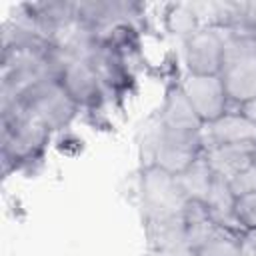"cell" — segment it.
<instances>
[{
  "mask_svg": "<svg viewBox=\"0 0 256 256\" xmlns=\"http://www.w3.org/2000/svg\"><path fill=\"white\" fill-rule=\"evenodd\" d=\"M206 150L204 132H176L162 126L158 114L142 130L138 144L140 168L158 166L174 176L184 172Z\"/></svg>",
  "mask_w": 256,
  "mask_h": 256,
  "instance_id": "1",
  "label": "cell"
},
{
  "mask_svg": "<svg viewBox=\"0 0 256 256\" xmlns=\"http://www.w3.org/2000/svg\"><path fill=\"white\" fill-rule=\"evenodd\" d=\"M52 132L26 116L16 104H2V168L4 174L42 160Z\"/></svg>",
  "mask_w": 256,
  "mask_h": 256,
  "instance_id": "2",
  "label": "cell"
},
{
  "mask_svg": "<svg viewBox=\"0 0 256 256\" xmlns=\"http://www.w3.org/2000/svg\"><path fill=\"white\" fill-rule=\"evenodd\" d=\"M226 50L220 72L232 108L256 98V34L234 28L224 32Z\"/></svg>",
  "mask_w": 256,
  "mask_h": 256,
  "instance_id": "3",
  "label": "cell"
},
{
  "mask_svg": "<svg viewBox=\"0 0 256 256\" xmlns=\"http://www.w3.org/2000/svg\"><path fill=\"white\" fill-rule=\"evenodd\" d=\"M2 104L20 106V110L26 116L40 122L52 134L60 132V130H66L74 122V118L80 114V108L68 96V92L58 82V78L42 80L36 86H32L26 94H22L18 100L2 102Z\"/></svg>",
  "mask_w": 256,
  "mask_h": 256,
  "instance_id": "4",
  "label": "cell"
},
{
  "mask_svg": "<svg viewBox=\"0 0 256 256\" xmlns=\"http://www.w3.org/2000/svg\"><path fill=\"white\" fill-rule=\"evenodd\" d=\"M140 202L144 218H164L178 216L184 212L188 198L184 196L178 176L158 168H140Z\"/></svg>",
  "mask_w": 256,
  "mask_h": 256,
  "instance_id": "5",
  "label": "cell"
},
{
  "mask_svg": "<svg viewBox=\"0 0 256 256\" xmlns=\"http://www.w3.org/2000/svg\"><path fill=\"white\" fill-rule=\"evenodd\" d=\"M58 82L80 110H98L106 102V88L88 58H64Z\"/></svg>",
  "mask_w": 256,
  "mask_h": 256,
  "instance_id": "6",
  "label": "cell"
},
{
  "mask_svg": "<svg viewBox=\"0 0 256 256\" xmlns=\"http://www.w3.org/2000/svg\"><path fill=\"white\" fill-rule=\"evenodd\" d=\"M226 38L218 28H200L184 40L186 74L192 76H220L224 66Z\"/></svg>",
  "mask_w": 256,
  "mask_h": 256,
  "instance_id": "7",
  "label": "cell"
},
{
  "mask_svg": "<svg viewBox=\"0 0 256 256\" xmlns=\"http://www.w3.org/2000/svg\"><path fill=\"white\" fill-rule=\"evenodd\" d=\"M180 86H182L186 98L190 100L192 108L196 110L198 118L204 122V126L218 120L222 114H226L232 108L220 76L186 74L180 80Z\"/></svg>",
  "mask_w": 256,
  "mask_h": 256,
  "instance_id": "8",
  "label": "cell"
},
{
  "mask_svg": "<svg viewBox=\"0 0 256 256\" xmlns=\"http://www.w3.org/2000/svg\"><path fill=\"white\" fill-rule=\"evenodd\" d=\"M206 146L222 144H256V124L238 108H230L218 120L204 126Z\"/></svg>",
  "mask_w": 256,
  "mask_h": 256,
  "instance_id": "9",
  "label": "cell"
},
{
  "mask_svg": "<svg viewBox=\"0 0 256 256\" xmlns=\"http://www.w3.org/2000/svg\"><path fill=\"white\" fill-rule=\"evenodd\" d=\"M164 128L176 132H204V122L198 118L190 100L186 98L180 82L170 84L164 92V100L158 112Z\"/></svg>",
  "mask_w": 256,
  "mask_h": 256,
  "instance_id": "10",
  "label": "cell"
},
{
  "mask_svg": "<svg viewBox=\"0 0 256 256\" xmlns=\"http://www.w3.org/2000/svg\"><path fill=\"white\" fill-rule=\"evenodd\" d=\"M256 144H222V146H206L204 158L212 168L214 176L230 180L238 170L248 166L254 160Z\"/></svg>",
  "mask_w": 256,
  "mask_h": 256,
  "instance_id": "11",
  "label": "cell"
},
{
  "mask_svg": "<svg viewBox=\"0 0 256 256\" xmlns=\"http://www.w3.org/2000/svg\"><path fill=\"white\" fill-rule=\"evenodd\" d=\"M202 202H204V206L208 208V212H210V216L214 218L216 224H220V226H224V228H228V230H234V232L244 234V232L240 230L236 218H234L236 196H234V192L230 190L228 180L216 176L214 182H212V186H210V190H208V194H206V198H204Z\"/></svg>",
  "mask_w": 256,
  "mask_h": 256,
  "instance_id": "12",
  "label": "cell"
},
{
  "mask_svg": "<svg viewBox=\"0 0 256 256\" xmlns=\"http://www.w3.org/2000/svg\"><path fill=\"white\" fill-rule=\"evenodd\" d=\"M164 28L170 36L180 38L182 42L188 40L192 34H196L202 28V20L196 12L194 4L188 2H172L162 12Z\"/></svg>",
  "mask_w": 256,
  "mask_h": 256,
  "instance_id": "13",
  "label": "cell"
},
{
  "mask_svg": "<svg viewBox=\"0 0 256 256\" xmlns=\"http://www.w3.org/2000/svg\"><path fill=\"white\" fill-rule=\"evenodd\" d=\"M214 178L216 176H214L212 168L208 166L204 154L196 162H192L184 172L178 174L180 188H182V192L188 200H204L212 182H214Z\"/></svg>",
  "mask_w": 256,
  "mask_h": 256,
  "instance_id": "14",
  "label": "cell"
},
{
  "mask_svg": "<svg viewBox=\"0 0 256 256\" xmlns=\"http://www.w3.org/2000/svg\"><path fill=\"white\" fill-rule=\"evenodd\" d=\"M242 236L240 232L220 228L214 236L202 242L192 250V256H240L242 254Z\"/></svg>",
  "mask_w": 256,
  "mask_h": 256,
  "instance_id": "15",
  "label": "cell"
},
{
  "mask_svg": "<svg viewBox=\"0 0 256 256\" xmlns=\"http://www.w3.org/2000/svg\"><path fill=\"white\" fill-rule=\"evenodd\" d=\"M234 218L242 232L256 230V192L244 194L236 198L234 204Z\"/></svg>",
  "mask_w": 256,
  "mask_h": 256,
  "instance_id": "16",
  "label": "cell"
},
{
  "mask_svg": "<svg viewBox=\"0 0 256 256\" xmlns=\"http://www.w3.org/2000/svg\"><path fill=\"white\" fill-rule=\"evenodd\" d=\"M230 190L234 192V196H244V194H252L256 192V162L252 160L248 166H244L242 170H238L230 180Z\"/></svg>",
  "mask_w": 256,
  "mask_h": 256,
  "instance_id": "17",
  "label": "cell"
},
{
  "mask_svg": "<svg viewBox=\"0 0 256 256\" xmlns=\"http://www.w3.org/2000/svg\"><path fill=\"white\" fill-rule=\"evenodd\" d=\"M238 28H244V30L256 34V2H244L242 24Z\"/></svg>",
  "mask_w": 256,
  "mask_h": 256,
  "instance_id": "18",
  "label": "cell"
},
{
  "mask_svg": "<svg viewBox=\"0 0 256 256\" xmlns=\"http://www.w3.org/2000/svg\"><path fill=\"white\" fill-rule=\"evenodd\" d=\"M238 110H240L248 120H252V122L256 124V98L250 100V102H246V104H242V106H238Z\"/></svg>",
  "mask_w": 256,
  "mask_h": 256,
  "instance_id": "19",
  "label": "cell"
},
{
  "mask_svg": "<svg viewBox=\"0 0 256 256\" xmlns=\"http://www.w3.org/2000/svg\"><path fill=\"white\" fill-rule=\"evenodd\" d=\"M254 162H256V148H254Z\"/></svg>",
  "mask_w": 256,
  "mask_h": 256,
  "instance_id": "20",
  "label": "cell"
}]
</instances>
